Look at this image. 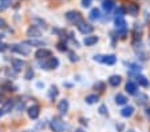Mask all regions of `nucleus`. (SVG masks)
Masks as SVG:
<instances>
[{
    "label": "nucleus",
    "mask_w": 150,
    "mask_h": 132,
    "mask_svg": "<svg viewBox=\"0 0 150 132\" xmlns=\"http://www.w3.org/2000/svg\"><path fill=\"white\" fill-rule=\"evenodd\" d=\"M50 127L54 132H63V129L66 128V124L60 117H54L50 123Z\"/></svg>",
    "instance_id": "obj_1"
},
{
    "label": "nucleus",
    "mask_w": 150,
    "mask_h": 132,
    "mask_svg": "<svg viewBox=\"0 0 150 132\" xmlns=\"http://www.w3.org/2000/svg\"><path fill=\"white\" fill-rule=\"evenodd\" d=\"M58 66H59V60L56 57H48L46 61L40 63V67L44 69H55Z\"/></svg>",
    "instance_id": "obj_2"
},
{
    "label": "nucleus",
    "mask_w": 150,
    "mask_h": 132,
    "mask_svg": "<svg viewBox=\"0 0 150 132\" xmlns=\"http://www.w3.org/2000/svg\"><path fill=\"white\" fill-rule=\"evenodd\" d=\"M76 27H78L79 32H81V34H83V35H86V36L94 31L93 25L88 24V23H86V22H83V20H82V22H79L78 24H76Z\"/></svg>",
    "instance_id": "obj_3"
},
{
    "label": "nucleus",
    "mask_w": 150,
    "mask_h": 132,
    "mask_svg": "<svg viewBox=\"0 0 150 132\" xmlns=\"http://www.w3.org/2000/svg\"><path fill=\"white\" fill-rule=\"evenodd\" d=\"M64 16H66V19L69 20L70 23H75V24H78L79 22H82V15L78 12V11H69Z\"/></svg>",
    "instance_id": "obj_4"
},
{
    "label": "nucleus",
    "mask_w": 150,
    "mask_h": 132,
    "mask_svg": "<svg viewBox=\"0 0 150 132\" xmlns=\"http://www.w3.org/2000/svg\"><path fill=\"white\" fill-rule=\"evenodd\" d=\"M35 56H36V59H39V60H42V59H48V57H51V51L46 50V48H40V50L36 51Z\"/></svg>",
    "instance_id": "obj_5"
},
{
    "label": "nucleus",
    "mask_w": 150,
    "mask_h": 132,
    "mask_svg": "<svg viewBox=\"0 0 150 132\" xmlns=\"http://www.w3.org/2000/svg\"><path fill=\"white\" fill-rule=\"evenodd\" d=\"M126 11L129 12V15L137 16L138 13H139V6H138L137 3H129V4H127V8H126Z\"/></svg>",
    "instance_id": "obj_6"
},
{
    "label": "nucleus",
    "mask_w": 150,
    "mask_h": 132,
    "mask_svg": "<svg viewBox=\"0 0 150 132\" xmlns=\"http://www.w3.org/2000/svg\"><path fill=\"white\" fill-rule=\"evenodd\" d=\"M125 88H126V92H127L129 95H135L138 91V85L135 84L134 82H127Z\"/></svg>",
    "instance_id": "obj_7"
},
{
    "label": "nucleus",
    "mask_w": 150,
    "mask_h": 132,
    "mask_svg": "<svg viewBox=\"0 0 150 132\" xmlns=\"http://www.w3.org/2000/svg\"><path fill=\"white\" fill-rule=\"evenodd\" d=\"M98 36H94V35H88V36H86L83 40L84 45H87V47H90V45H94V44H97L98 43Z\"/></svg>",
    "instance_id": "obj_8"
},
{
    "label": "nucleus",
    "mask_w": 150,
    "mask_h": 132,
    "mask_svg": "<svg viewBox=\"0 0 150 132\" xmlns=\"http://www.w3.org/2000/svg\"><path fill=\"white\" fill-rule=\"evenodd\" d=\"M23 44H25V45H34V47H43V45H46V43L43 40H39V39H30V40H25Z\"/></svg>",
    "instance_id": "obj_9"
},
{
    "label": "nucleus",
    "mask_w": 150,
    "mask_h": 132,
    "mask_svg": "<svg viewBox=\"0 0 150 132\" xmlns=\"http://www.w3.org/2000/svg\"><path fill=\"white\" fill-rule=\"evenodd\" d=\"M11 50H12L13 52H18V54H22V55H28L30 54L28 48H24V47H22V45H19V44H13L12 47H11Z\"/></svg>",
    "instance_id": "obj_10"
},
{
    "label": "nucleus",
    "mask_w": 150,
    "mask_h": 132,
    "mask_svg": "<svg viewBox=\"0 0 150 132\" xmlns=\"http://www.w3.org/2000/svg\"><path fill=\"white\" fill-rule=\"evenodd\" d=\"M58 110H59L60 113H66V112H67V111H69V100H67V99L60 100L59 104H58Z\"/></svg>",
    "instance_id": "obj_11"
},
{
    "label": "nucleus",
    "mask_w": 150,
    "mask_h": 132,
    "mask_svg": "<svg viewBox=\"0 0 150 132\" xmlns=\"http://www.w3.org/2000/svg\"><path fill=\"white\" fill-rule=\"evenodd\" d=\"M27 35H28V36H31L32 39H36V38H39V36H40V31H39L35 25H31V27L28 28V31H27Z\"/></svg>",
    "instance_id": "obj_12"
},
{
    "label": "nucleus",
    "mask_w": 150,
    "mask_h": 132,
    "mask_svg": "<svg viewBox=\"0 0 150 132\" xmlns=\"http://www.w3.org/2000/svg\"><path fill=\"white\" fill-rule=\"evenodd\" d=\"M115 61H117L115 55H105L102 60V63L107 64V66H112V64H115Z\"/></svg>",
    "instance_id": "obj_13"
},
{
    "label": "nucleus",
    "mask_w": 150,
    "mask_h": 132,
    "mask_svg": "<svg viewBox=\"0 0 150 132\" xmlns=\"http://www.w3.org/2000/svg\"><path fill=\"white\" fill-rule=\"evenodd\" d=\"M121 76L119 75H112L109 78V84L111 85V87H118L119 84H121Z\"/></svg>",
    "instance_id": "obj_14"
},
{
    "label": "nucleus",
    "mask_w": 150,
    "mask_h": 132,
    "mask_svg": "<svg viewBox=\"0 0 150 132\" xmlns=\"http://www.w3.org/2000/svg\"><path fill=\"white\" fill-rule=\"evenodd\" d=\"M133 113H134V107L133 105H127V107L122 108V111H121V115L123 117H130Z\"/></svg>",
    "instance_id": "obj_15"
},
{
    "label": "nucleus",
    "mask_w": 150,
    "mask_h": 132,
    "mask_svg": "<svg viewBox=\"0 0 150 132\" xmlns=\"http://www.w3.org/2000/svg\"><path fill=\"white\" fill-rule=\"evenodd\" d=\"M114 23H115V27L117 29H126V20L123 19V17H115V20H114Z\"/></svg>",
    "instance_id": "obj_16"
},
{
    "label": "nucleus",
    "mask_w": 150,
    "mask_h": 132,
    "mask_svg": "<svg viewBox=\"0 0 150 132\" xmlns=\"http://www.w3.org/2000/svg\"><path fill=\"white\" fill-rule=\"evenodd\" d=\"M28 116L31 119H36L39 116V107L38 105H32V107L28 108Z\"/></svg>",
    "instance_id": "obj_17"
},
{
    "label": "nucleus",
    "mask_w": 150,
    "mask_h": 132,
    "mask_svg": "<svg viewBox=\"0 0 150 132\" xmlns=\"http://www.w3.org/2000/svg\"><path fill=\"white\" fill-rule=\"evenodd\" d=\"M102 8L105 10V12L109 13L110 11H111L112 8H114V1H112V0H103Z\"/></svg>",
    "instance_id": "obj_18"
},
{
    "label": "nucleus",
    "mask_w": 150,
    "mask_h": 132,
    "mask_svg": "<svg viewBox=\"0 0 150 132\" xmlns=\"http://www.w3.org/2000/svg\"><path fill=\"white\" fill-rule=\"evenodd\" d=\"M24 67V61L23 60H19V59H12V68L15 69L16 72H19L20 69Z\"/></svg>",
    "instance_id": "obj_19"
},
{
    "label": "nucleus",
    "mask_w": 150,
    "mask_h": 132,
    "mask_svg": "<svg viewBox=\"0 0 150 132\" xmlns=\"http://www.w3.org/2000/svg\"><path fill=\"white\" fill-rule=\"evenodd\" d=\"M88 17H90L91 20H99L100 19V11L98 10V8H93V10L90 11V15H88Z\"/></svg>",
    "instance_id": "obj_20"
},
{
    "label": "nucleus",
    "mask_w": 150,
    "mask_h": 132,
    "mask_svg": "<svg viewBox=\"0 0 150 132\" xmlns=\"http://www.w3.org/2000/svg\"><path fill=\"white\" fill-rule=\"evenodd\" d=\"M115 103L118 104V105H123V104L127 103V98H126L125 95L118 94V95H115Z\"/></svg>",
    "instance_id": "obj_21"
},
{
    "label": "nucleus",
    "mask_w": 150,
    "mask_h": 132,
    "mask_svg": "<svg viewBox=\"0 0 150 132\" xmlns=\"http://www.w3.org/2000/svg\"><path fill=\"white\" fill-rule=\"evenodd\" d=\"M137 83L142 87H149V80L144 75H137Z\"/></svg>",
    "instance_id": "obj_22"
},
{
    "label": "nucleus",
    "mask_w": 150,
    "mask_h": 132,
    "mask_svg": "<svg viewBox=\"0 0 150 132\" xmlns=\"http://www.w3.org/2000/svg\"><path fill=\"white\" fill-rule=\"evenodd\" d=\"M129 69H130V72H135V73H139L142 67L139 64H135V63H130L129 64Z\"/></svg>",
    "instance_id": "obj_23"
},
{
    "label": "nucleus",
    "mask_w": 150,
    "mask_h": 132,
    "mask_svg": "<svg viewBox=\"0 0 150 132\" xmlns=\"http://www.w3.org/2000/svg\"><path fill=\"white\" fill-rule=\"evenodd\" d=\"M95 101H98V95H88V96H86V103L87 104H94Z\"/></svg>",
    "instance_id": "obj_24"
},
{
    "label": "nucleus",
    "mask_w": 150,
    "mask_h": 132,
    "mask_svg": "<svg viewBox=\"0 0 150 132\" xmlns=\"http://www.w3.org/2000/svg\"><path fill=\"white\" fill-rule=\"evenodd\" d=\"M126 13V10L123 7H118L115 10V17H123V15Z\"/></svg>",
    "instance_id": "obj_25"
},
{
    "label": "nucleus",
    "mask_w": 150,
    "mask_h": 132,
    "mask_svg": "<svg viewBox=\"0 0 150 132\" xmlns=\"http://www.w3.org/2000/svg\"><path fill=\"white\" fill-rule=\"evenodd\" d=\"M11 6V0H0V10H7Z\"/></svg>",
    "instance_id": "obj_26"
},
{
    "label": "nucleus",
    "mask_w": 150,
    "mask_h": 132,
    "mask_svg": "<svg viewBox=\"0 0 150 132\" xmlns=\"http://www.w3.org/2000/svg\"><path fill=\"white\" fill-rule=\"evenodd\" d=\"M48 96H50V99H54V98H56L58 96V88L56 87H51L50 88V92H48Z\"/></svg>",
    "instance_id": "obj_27"
},
{
    "label": "nucleus",
    "mask_w": 150,
    "mask_h": 132,
    "mask_svg": "<svg viewBox=\"0 0 150 132\" xmlns=\"http://www.w3.org/2000/svg\"><path fill=\"white\" fill-rule=\"evenodd\" d=\"M138 104H145L147 101V96L144 94H139V96H138Z\"/></svg>",
    "instance_id": "obj_28"
},
{
    "label": "nucleus",
    "mask_w": 150,
    "mask_h": 132,
    "mask_svg": "<svg viewBox=\"0 0 150 132\" xmlns=\"http://www.w3.org/2000/svg\"><path fill=\"white\" fill-rule=\"evenodd\" d=\"M12 105H13V103H12V101H7V103H6V105H4V107H3V110H1V111H3V112H9V110L12 108Z\"/></svg>",
    "instance_id": "obj_29"
},
{
    "label": "nucleus",
    "mask_w": 150,
    "mask_h": 132,
    "mask_svg": "<svg viewBox=\"0 0 150 132\" xmlns=\"http://www.w3.org/2000/svg\"><path fill=\"white\" fill-rule=\"evenodd\" d=\"M25 80H31L32 78H34V71H32V69H28L27 72H25Z\"/></svg>",
    "instance_id": "obj_30"
},
{
    "label": "nucleus",
    "mask_w": 150,
    "mask_h": 132,
    "mask_svg": "<svg viewBox=\"0 0 150 132\" xmlns=\"http://www.w3.org/2000/svg\"><path fill=\"white\" fill-rule=\"evenodd\" d=\"M58 50L59 51H67V47H66V43H58Z\"/></svg>",
    "instance_id": "obj_31"
},
{
    "label": "nucleus",
    "mask_w": 150,
    "mask_h": 132,
    "mask_svg": "<svg viewBox=\"0 0 150 132\" xmlns=\"http://www.w3.org/2000/svg\"><path fill=\"white\" fill-rule=\"evenodd\" d=\"M69 56H70V60H71V61H78V56H76V55L74 54V52H70L69 54Z\"/></svg>",
    "instance_id": "obj_32"
},
{
    "label": "nucleus",
    "mask_w": 150,
    "mask_h": 132,
    "mask_svg": "<svg viewBox=\"0 0 150 132\" xmlns=\"http://www.w3.org/2000/svg\"><path fill=\"white\" fill-rule=\"evenodd\" d=\"M99 113H102V115H106V113H107L106 105H100V107H99Z\"/></svg>",
    "instance_id": "obj_33"
},
{
    "label": "nucleus",
    "mask_w": 150,
    "mask_h": 132,
    "mask_svg": "<svg viewBox=\"0 0 150 132\" xmlns=\"http://www.w3.org/2000/svg\"><path fill=\"white\" fill-rule=\"evenodd\" d=\"M91 1H93V0H82V6L83 7H90Z\"/></svg>",
    "instance_id": "obj_34"
},
{
    "label": "nucleus",
    "mask_w": 150,
    "mask_h": 132,
    "mask_svg": "<svg viewBox=\"0 0 150 132\" xmlns=\"http://www.w3.org/2000/svg\"><path fill=\"white\" fill-rule=\"evenodd\" d=\"M95 88H99L100 91H102L103 88H105V84L102 82H98V83H95Z\"/></svg>",
    "instance_id": "obj_35"
},
{
    "label": "nucleus",
    "mask_w": 150,
    "mask_h": 132,
    "mask_svg": "<svg viewBox=\"0 0 150 132\" xmlns=\"http://www.w3.org/2000/svg\"><path fill=\"white\" fill-rule=\"evenodd\" d=\"M94 60H95V61H99V63H102L103 56H102V55H95V56H94Z\"/></svg>",
    "instance_id": "obj_36"
},
{
    "label": "nucleus",
    "mask_w": 150,
    "mask_h": 132,
    "mask_svg": "<svg viewBox=\"0 0 150 132\" xmlns=\"http://www.w3.org/2000/svg\"><path fill=\"white\" fill-rule=\"evenodd\" d=\"M3 27H6V22L0 17V28H3Z\"/></svg>",
    "instance_id": "obj_37"
},
{
    "label": "nucleus",
    "mask_w": 150,
    "mask_h": 132,
    "mask_svg": "<svg viewBox=\"0 0 150 132\" xmlns=\"http://www.w3.org/2000/svg\"><path fill=\"white\" fill-rule=\"evenodd\" d=\"M7 48V45L4 43H0V51H4Z\"/></svg>",
    "instance_id": "obj_38"
},
{
    "label": "nucleus",
    "mask_w": 150,
    "mask_h": 132,
    "mask_svg": "<svg viewBox=\"0 0 150 132\" xmlns=\"http://www.w3.org/2000/svg\"><path fill=\"white\" fill-rule=\"evenodd\" d=\"M117 129H118V131H122V129H123V124H119V126H117Z\"/></svg>",
    "instance_id": "obj_39"
},
{
    "label": "nucleus",
    "mask_w": 150,
    "mask_h": 132,
    "mask_svg": "<svg viewBox=\"0 0 150 132\" xmlns=\"http://www.w3.org/2000/svg\"><path fill=\"white\" fill-rule=\"evenodd\" d=\"M147 115H149V116H150V107L147 108Z\"/></svg>",
    "instance_id": "obj_40"
},
{
    "label": "nucleus",
    "mask_w": 150,
    "mask_h": 132,
    "mask_svg": "<svg viewBox=\"0 0 150 132\" xmlns=\"http://www.w3.org/2000/svg\"><path fill=\"white\" fill-rule=\"evenodd\" d=\"M76 132H84V131H82V129H78V131H76Z\"/></svg>",
    "instance_id": "obj_41"
},
{
    "label": "nucleus",
    "mask_w": 150,
    "mask_h": 132,
    "mask_svg": "<svg viewBox=\"0 0 150 132\" xmlns=\"http://www.w3.org/2000/svg\"><path fill=\"white\" fill-rule=\"evenodd\" d=\"M127 132H135V131H133V129H130V131H127Z\"/></svg>",
    "instance_id": "obj_42"
},
{
    "label": "nucleus",
    "mask_w": 150,
    "mask_h": 132,
    "mask_svg": "<svg viewBox=\"0 0 150 132\" xmlns=\"http://www.w3.org/2000/svg\"><path fill=\"white\" fill-rule=\"evenodd\" d=\"M1 38H3V35H1V34H0V39H1Z\"/></svg>",
    "instance_id": "obj_43"
},
{
    "label": "nucleus",
    "mask_w": 150,
    "mask_h": 132,
    "mask_svg": "<svg viewBox=\"0 0 150 132\" xmlns=\"http://www.w3.org/2000/svg\"><path fill=\"white\" fill-rule=\"evenodd\" d=\"M1 113H3V112H1V111H0V116H1Z\"/></svg>",
    "instance_id": "obj_44"
}]
</instances>
